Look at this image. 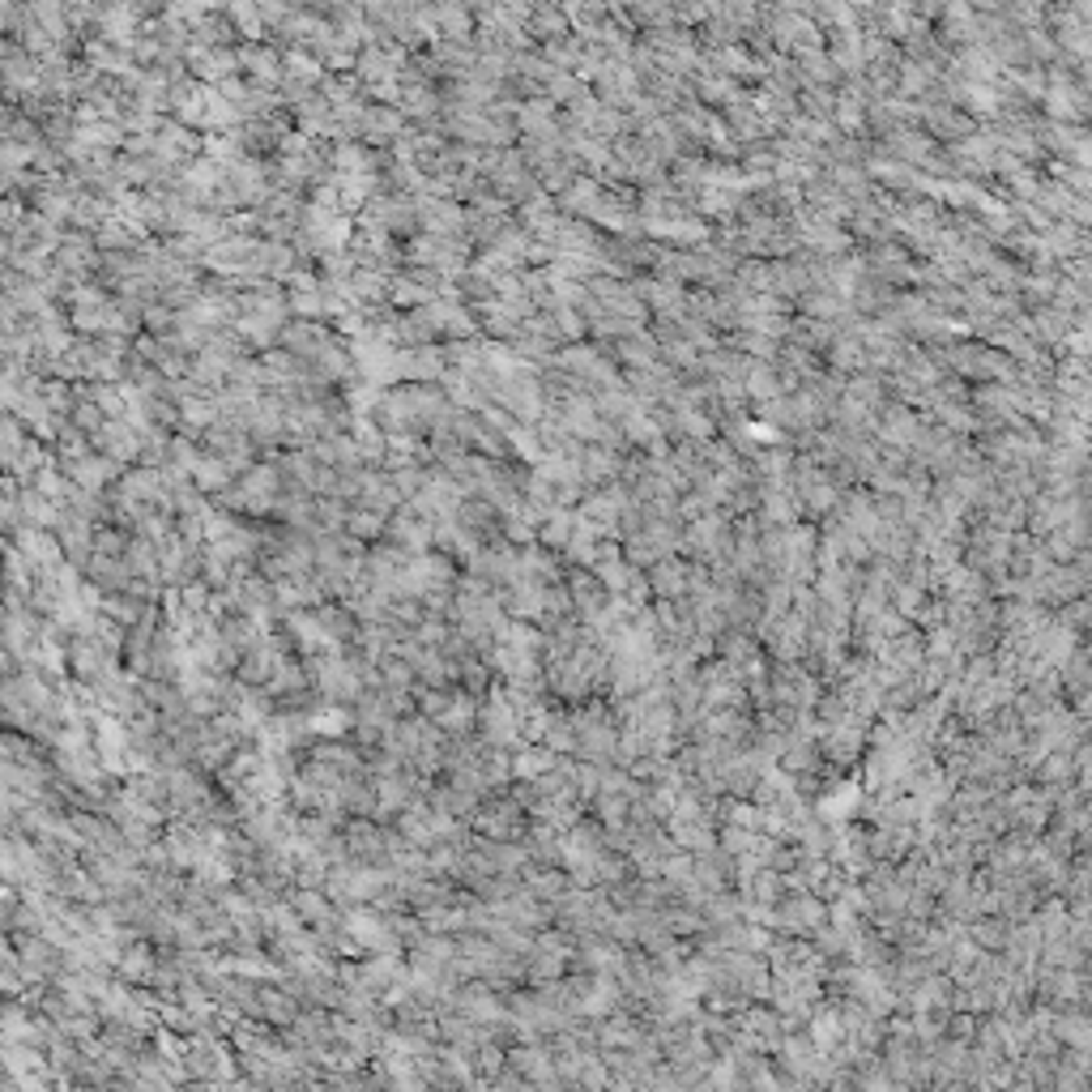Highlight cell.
Returning <instances> with one entry per match:
<instances>
[{"label":"cell","instance_id":"cell-2","mask_svg":"<svg viewBox=\"0 0 1092 1092\" xmlns=\"http://www.w3.org/2000/svg\"><path fill=\"white\" fill-rule=\"evenodd\" d=\"M316 619H320V628H324V636H329L333 644L355 640V619H351V611H316Z\"/></svg>","mask_w":1092,"mask_h":1092},{"label":"cell","instance_id":"cell-1","mask_svg":"<svg viewBox=\"0 0 1092 1092\" xmlns=\"http://www.w3.org/2000/svg\"><path fill=\"white\" fill-rule=\"evenodd\" d=\"M474 828L487 836V841H521L530 819H525L521 798H495V802L474 811Z\"/></svg>","mask_w":1092,"mask_h":1092}]
</instances>
